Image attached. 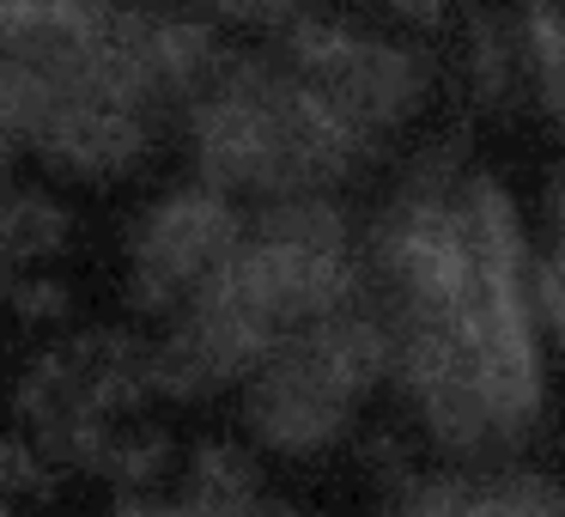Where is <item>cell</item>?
I'll return each instance as SVG.
<instances>
[{
	"instance_id": "cell-1",
	"label": "cell",
	"mask_w": 565,
	"mask_h": 517,
	"mask_svg": "<svg viewBox=\"0 0 565 517\" xmlns=\"http://www.w3.org/2000/svg\"><path fill=\"white\" fill-rule=\"evenodd\" d=\"M249 220L232 196L195 183L147 208L128 232V305L140 317H177L201 281L244 244Z\"/></svg>"
},
{
	"instance_id": "cell-2",
	"label": "cell",
	"mask_w": 565,
	"mask_h": 517,
	"mask_svg": "<svg viewBox=\"0 0 565 517\" xmlns=\"http://www.w3.org/2000/svg\"><path fill=\"white\" fill-rule=\"evenodd\" d=\"M377 268L395 317H462L475 298V256L450 196H402L377 232Z\"/></svg>"
},
{
	"instance_id": "cell-3",
	"label": "cell",
	"mask_w": 565,
	"mask_h": 517,
	"mask_svg": "<svg viewBox=\"0 0 565 517\" xmlns=\"http://www.w3.org/2000/svg\"><path fill=\"white\" fill-rule=\"evenodd\" d=\"M237 390H244V426L256 432V444H268L280 456L329 451L353 432V414H359V395H347L292 335H280L274 354Z\"/></svg>"
},
{
	"instance_id": "cell-4",
	"label": "cell",
	"mask_w": 565,
	"mask_h": 517,
	"mask_svg": "<svg viewBox=\"0 0 565 517\" xmlns=\"http://www.w3.org/2000/svg\"><path fill=\"white\" fill-rule=\"evenodd\" d=\"M431 80H438V67H431V55L419 43H390V38H371V31L347 25L341 43L329 50V62L305 86H317L322 104L341 123H353L359 135L383 140L390 128L414 123L426 110Z\"/></svg>"
},
{
	"instance_id": "cell-5",
	"label": "cell",
	"mask_w": 565,
	"mask_h": 517,
	"mask_svg": "<svg viewBox=\"0 0 565 517\" xmlns=\"http://www.w3.org/2000/svg\"><path fill=\"white\" fill-rule=\"evenodd\" d=\"M152 147V123L135 110H116L98 98H55L50 116L38 123L25 152H38L50 171L79 177V183H110L135 171Z\"/></svg>"
},
{
	"instance_id": "cell-6",
	"label": "cell",
	"mask_w": 565,
	"mask_h": 517,
	"mask_svg": "<svg viewBox=\"0 0 565 517\" xmlns=\"http://www.w3.org/2000/svg\"><path fill=\"white\" fill-rule=\"evenodd\" d=\"M292 341L305 347V354L317 359V366L329 371V378L341 383L347 395H359V402H365V395L377 390L383 378H390V359H395L390 323H383V317H365V310H353V305L322 310L317 323L292 329Z\"/></svg>"
},
{
	"instance_id": "cell-7",
	"label": "cell",
	"mask_w": 565,
	"mask_h": 517,
	"mask_svg": "<svg viewBox=\"0 0 565 517\" xmlns=\"http://www.w3.org/2000/svg\"><path fill=\"white\" fill-rule=\"evenodd\" d=\"M225 43L207 19L189 13H152V62H159V80L171 92V104H195L201 92L220 80L225 67Z\"/></svg>"
},
{
	"instance_id": "cell-8",
	"label": "cell",
	"mask_w": 565,
	"mask_h": 517,
	"mask_svg": "<svg viewBox=\"0 0 565 517\" xmlns=\"http://www.w3.org/2000/svg\"><path fill=\"white\" fill-rule=\"evenodd\" d=\"M414 402H419V414H426V432L450 456H475L499 439V432H492V408L475 383V366H450V371H438V378H426L414 390Z\"/></svg>"
},
{
	"instance_id": "cell-9",
	"label": "cell",
	"mask_w": 565,
	"mask_h": 517,
	"mask_svg": "<svg viewBox=\"0 0 565 517\" xmlns=\"http://www.w3.org/2000/svg\"><path fill=\"white\" fill-rule=\"evenodd\" d=\"M262 244H292V250H353V220L334 208L329 189H292L268 196L256 213Z\"/></svg>"
},
{
	"instance_id": "cell-10",
	"label": "cell",
	"mask_w": 565,
	"mask_h": 517,
	"mask_svg": "<svg viewBox=\"0 0 565 517\" xmlns=\"http://www.w3.org/2000/svg\"><path fill=\"white\" fill-rule=\"evenodd\" d=\"M67 208L43 189H19L13 177H0V250L13 262H50L67 250Z\"/></svg>"
},
{
	"instance_id": "cell-11",
	"label": "cell",
	"mask_w": 565,
	"mask_h": 517,
	"mask_svg": "<svg viewBox=\"0 0 565 517\" xmlns=\"http://www.w3.org/2000/svg\"><path fill=\"white\" fill-rule=\"evenodd\" d=\"M262 493V463L256 451H244V444H201L195 463H189V493L183 499L207 505V511L220 517H244L249 499Z\"/></svg>"
},
{
	"instance_id": "cell-12",
	"label": "cell",
	"mask_w": 565,
	"mask_h": 517,
	"mask_svg": "<svg viewBox=\"0 0 565 517\" xmlns=\"http://www.w3.org/2000/svg\"><path fill=\"white\" fill-rule=\"evenodd\" d=\"M516 55H523L529 80H535L541 104L553 116H565V0H529Z\"/></svg>"
},
{
	"instance_id": "cell-13",
	"label": "cell",
	"mask_w": 565,
	"mask_h": 517,
	"mask_svg": "<svg viewBox=\"0 0 565 517\" xmlns=\"http://www.w3.org/2000/svg\"><path fill=\"white\" fill-rule=\"evenodd\" d=\"M171 468V439L164 432H152V426H135V432H116L110 426V444H104V463H98V475H110L116 487H135V493H147L152 481Z\"/></svg>"
},
{
	"instance_id": "cell-14",
	"label": "cell",
	"mask_w": 565,
	"mask_h": 517,
	"mask_svg": "<svg viewBox=\"0 0 565 517\" xmlns=\"http://www.w3.org/2000/svg\"><path fill=\"white\" fill-rule=\"evenodd\" d=\"M468 55H475V92H480V98H487V104L511 98V86H516V38L492 13H475Z\"/></svg>"
},
{
	"instance_id": "cell-15",
	"label": "cell",
	"mask_w": 565,
	"mask_h": 517,
	"mask_svg": "<svg viewBox=\"0 0 565 517\" xmlns=\"http://www.w3.org/2000/svg\"><path fill=\"white\" fill-rule=\"evenodd\" d=\"M7 305H13L19 323H62L67 317V286L50 281V274H19L7 286Z\"/></svg>"
},
{
	"instance_id": "cell-16",
	"label": "cell",
	"mask_w": 565,
	"mask_h": 517,
	"mask_svg": "<svg viewBox=\"0 0 565 517\" xmlns=\"http://www.w3.org/2000/svg\"><path fill=\"white\" fill-rule=\"evenodd\" d=\"M50 475L55 468L38 456V444L0 432V493H50Z\"/></svg>"
},
{
	"instance_id": "cell-17",
	"label": "cell",
	"mask_w": 565,
	"mask_h": 517,
	"mask_svg": "<svg viewBox=\"0 0 565 517\" xmlns=\"http://www.w3.org/2000/svg\"><path fill=\"white\" fill-rule=\"evenodd\" d=\"M201 7L232 19V25H286L305 0H201Z\"/></svg>"
},
{
	"instance_id": "cell-18",
	"label": "cell",
	"mask_w": 565,
	"mask_h": 517,
	"mask_svg": "<svg viewBox=\"0 0 565 517\" xmlns=\"http://www.w3.org/2000/svg\"><path fill=\"white\" fill-rule=\"evenodd\" d=\"M383 7H390L395 19H407V25H438L450 0H383Z\"/></svg>"
},
{
	"instance_id": "cell-19",
	"label": "cell",
	"mask_w": 565,
	"mask_h": 517,
	"mask_svg": "<svg viewBox=\"0 0 565 517\" xmlns=\"http://www.w3.org/2000/svg\"><path fill=\"white\" fill-rule=\"evenodd\" d=\"M244 517H322V511H310V505H292V499H268V493H256Z\"/></svg>"
},
{
	"instance_id": "cell-20",
	"label": "cell",
	"mask_w": 565,
	"mask_h": 517,
	"mask_svg": "<svg viewBox=\"0 0 565 517\" xmlns=\"http://www.w3.org/2000/svg\"><path fill=\"white\" fill-rule=\"evenodd\" d=\"M19 152H25V147H19V135H13V128H0V177L13 171V159H19Z\"/></svg>"
},
{
	"instance_id": "cell-21",
	"label": "cell",
	"mask_w": 565,
	"mask_h": 517,
	"mask_svg": "<svg viewBox=\"0 0 565 517\" xmlns=\"http://www.w3.org/2000/svg\"><path fill=\"white\" fill-rule=\"evenodd\" d=\"M13 281H19V262L0 250V298H7V286H13Z\"/></svg>"
},
{
	"instance_id": "cell-22",
	"label": "cell",
	"mask_w": 565,
	"mask_h": 517,
	"mask_svg": "<svg viewBox=\"0 0 565 517\" xmlns=\"http://www.w3.org/2000/svg\"><path fill=\"white\" fill-rule=\"evenodd\" d=\"M0 517H13V505H0Z\"/></svg>"
},
{
	"instance_id": "cell-23",
	"label": "cell",
	"mask_w": 565,
	"mask_h": 517,
	"mask_svg": "<svg viewBox=\"0 0 565 517\" xmlns=\"http://www.w3.org/2000/svg\"><path fill=\"white\" fill-rule=\"evenodd\" d=\"M116 7H122V0H116Z\"/></svg>"
}]
</instances>
